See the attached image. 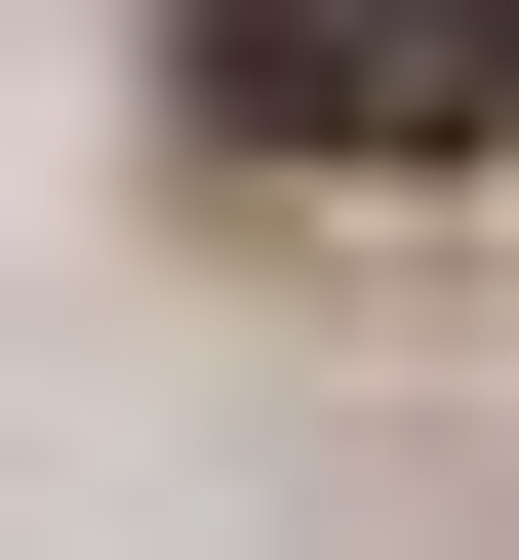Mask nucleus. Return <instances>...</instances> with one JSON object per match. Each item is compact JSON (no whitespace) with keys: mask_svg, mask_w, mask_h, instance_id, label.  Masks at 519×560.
Segmentation results:
<instances>
[{"mask_svg":"<svg viewBox=\"0 0 519 560\" xmlns=\"http://www.w3.org/2000/svg\"><path fill=\"white\" fill-rule=\"evenodd\" d=\"M200 81L280 161H439V120H519V0H200Z\"/></svg>","mask_w":519,"mask_h":560,"instance_id":"1","label":"nucleus"}]
</instances>
